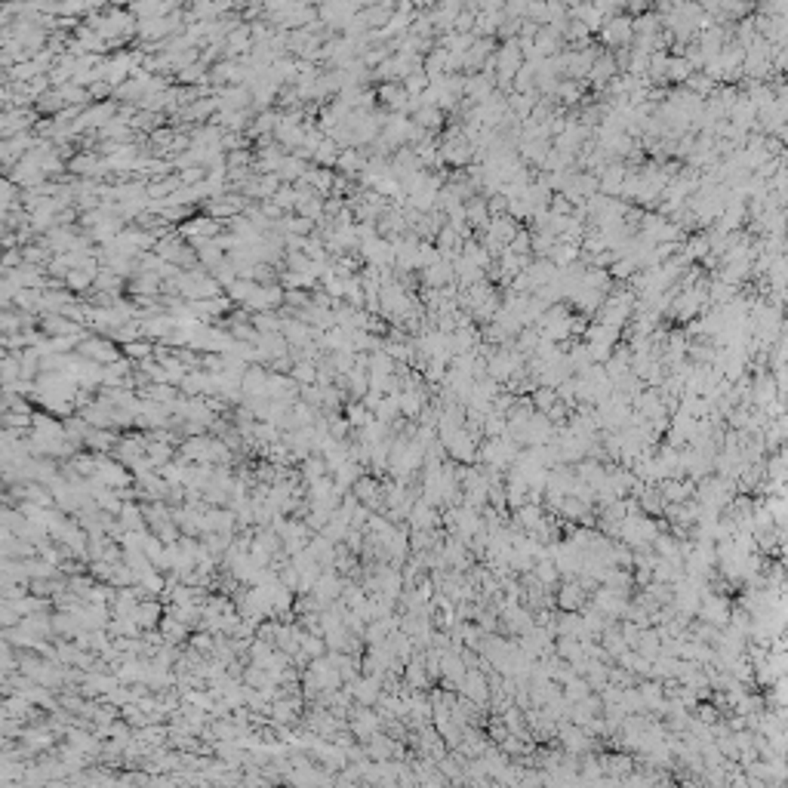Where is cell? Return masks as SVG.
<instances>
[{
    "instance_id": "1",
    "label": "cell",
    "mask_w": 788,
    "mask_h": 788,
    "mask_svg": "<svg viewBox=\"0 0 788 788\" xmlns=\"http://www.w3.org/2000/svg\"><path fill=\"white\" fill-rule=\"evenodd\" d=\"M77 355L93 360V364H99V367H111V364H117V360H123L120 348L114 345V339H108V336H87V339L77 345Z\"/></svg>"
},
{
    "instance_id": "2",
    "label": "cell",
    "mask_w": 788,
    "mask_h": 788,
    "mask_svg": "<svg viewBox=\"0 0 788 788\" xmlns=\"http://www.w3.org/2000/svg\"><path fill=\"white\" fill-rule=\"evenodd\" d=\"M440 277H447V268H443V265H428V268H425V281H428V284H440Z\"/></svg>"
}]
</instances>
